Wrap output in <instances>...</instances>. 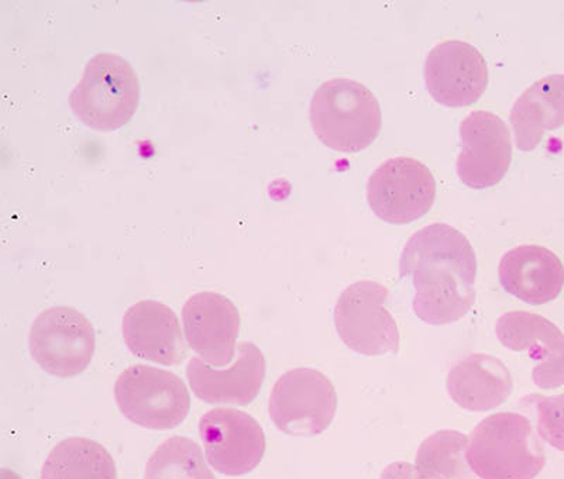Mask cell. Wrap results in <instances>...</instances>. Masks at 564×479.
<instances>
[{"label":"cell","mask_w":564,"mask_h":479,"mask_svg":"<svg viewBox=\"0 0 564 479\" xmlns=\"http://www.w3.org/2000/svg\"><path fill=\"white\" fill-rule=\"evenodd\" d=\"M95 347L93 323L74 307H50L35 317L30 329V355L35 364L53 377L83 374L93 361Z\"/></svg>","instance_id":"obj_6"},{"label":"cell","mask_w":564,"mask_h":479,"mask_svg":"<svg viewBox=\"0 0 564 479\" xmlns=\"http://www.w3.org/2000/svg\"><path fill=\"white\" fill-rule=\"evenodd\" d=\"M2 479H23L19 476V473L14 471L7 470V468H3L2 470Z\"/></svg>","instance_id":"obj_25"},{"label":"cell","mask_w":564,"mask_h":479,"mask_svg":"<svg viewBox=\"0 0 564 479\" xmlns=\"http://www.w3.org/2000/svg\"><path fill=\"white\" fill-rule=\"evenodd\" d=\"M42 479H118V471L102 445L87 437H68L45 458Z\"/></svg>","instance_id":"obj_20"},{"label":"cell","mask_w":564,"mask_h":479,"mask_svg":"<svg viewBox=\"0 0 564 479\" xmlns=\"http://www.w3.org/2000/svg\"><path fill=\"white\" fill-rule=\"evenodd\" d=\"M511 161V133L500 116L488 110L466 116L456 161L458 179L468 188H492L507 175Z\"/></svg>","instance_id":"obj_11"},{"label":"cell","mask_w":564,"mask_h":479,"mask_svg":"<svg viewBox=\"0 0 564 479\" xmlns=\"http://www.w3.org/2000/svg\"><path fill=\"white\" fill-rule=\"evenodd\" d=\"M144 479H216L198 443L174 436L151 454Z\"/></svg>","instance_id":"obj_21"},{"label":"cell","mask_w":564,"mask_h":479,"mask_svg":"<svg viewBox=\"0 0 564 479\" xmlns=\"http://www.w3.org/2000/svg\"><path fill=\"white\" fill-rule=\"evenodd\" d=\"M400 275L414 286L412 307L427 325H452L475 305L476 251L451 225L433 224L417 230L402 250Z\"/></svg>","instance_id":"obj_1"},{"label":"cell","mask_w":564,"mask_h":479,"mask_svg":"<svg viewBox=\"0 0 564 479\" xmlns=\"http://www.w3.org/2000/svg\"><path fill=\"white\" fill-rule=\"evenodd\" d=\"M496 335L503 347L527 352L535 367L532 380L541 390L564 385V335L541 315L513 311L498 317Z\"/></svg>","instance_id":"obj_13"},{"label":"cell","mask_w":564,"mask_h":479,"mask_svg":"<svg viewBox=\"0 0 564 479\" xmlns=\"http://www.w3.org/2000/svg\"><path fill=\"white\" fill-rule=\"evenodd\" d=\"M446 390L458 407L468 412L497 410L511 396V371L500 358L473 352L452 367Z\"/></svg>","instance_id":"obj_18"},{"label":"cell","mask_w":564,"mask_h":479,"mask_svg":"<svg viewBox=\"0 0 564 479\" xmlns=\"http://www.w3.org/2000/svg\"><path fill=\"white\" fill-rule=\"evenodd\" d=\"M140 84L132 65L118 54L99 53L90 58L83 78L69 95L77 118L97 131H115L138 112Z\"/></svg>","instance_id":"obj_4"},{"label":"cell","mask_w":564,"mask_h":479,"mask_svg":"<svg viewBox=\"0 0 564 479\" xmlns=\"http://www.w3.org/2000/svg\"><path fill=\"white\" fill-rule=\"evenodd\" d=\"M199 435L206 460L224 476H246L263 460V427L249 413L216 407L200 418Z\"/></svg>","instance_id":"obj_10"},{"label":"cell","mask_w":564,"mask_h":479,"mask_svg":"<svg viewBox=\"0 0 564 479\" xmlns=\"http://www.w3.org/2000/svg\"><path fill=\"white\" fill-rule=\"evenodd\" d=\"M381 479H430L423 477L415 466L405 461L390 464L381 473Z\"/></svg>","instance_id":"obj_24"},{"label":"cell","mask_w":564,"mask_h":479,"mask_svg":"<svg viewBox=\"0 0 564 479\" xmlns=\"http://www.w3.org/2000/svg\"><path fill=\"white\" fill-rule=\"evenodd\" d=\"M115 400L128 421L149 431L180 426L191 410L185 382L174 372L150 366L124 370L115 383Z\"/></svg>","instance_id":"obj_5"},{"label":"cell","mask_w":564,"mask_h":479,"mask_svg":"<svg viewBox=\"0 0 564 479\" xmlns=\"http://www.w3.org/2000/svg\"><path fill=\"white\" fill-rule=\"evenodd\" d=\"M387 287L369 280L357 281L341 292L335 306V326L351 351L377 357L400 350V330L387 309Z\"/></svg>","instance_id":"obj_7"},{"label":"cell","mask_w":564,"mask_h":479,"mask_svg":"<svg viewBox=\"0 0 564 479\" xmlns=\"http://www.w3.org/2000/svg\"><path fill=\"white\" fill-rule=\"evenodd\" d=\"M185 339L206 364L225 368L234 362L240 330L238 307L216 292H199L183 307Z\"/></svg>","instance_id":"obj_14"},{"label":"cell","mask_w":564,"mask_h":479,"mask_svg":"<svg viewBox=\"0 0 564 479\" xmlns=\"http://www.w3.org/2000/svg\"><path fill=\"white\" fill-rule=\"evenodd\" d=\"M128 349L141 360L178 366L186 356L178 317L158 301H141L129 307L122 322Z\"/></svg>","instance_id":"obj_16"},{"label":"cell","mask_w":564,"mask_h":479,"mask_svg":"<svg viewBox=\"0 0 564 479\" xmlns=\"http://www.w3.org/2000/svg\"><path fill=\"white\" fill-rule=\"evenodd\" d=\"M427 92L446 108H466L485 95L488 64L475 45L446 40L431 50L423 69Z\"/></svg>","instance_id":"obj_12"},{"label":"cell","mask_w":564,"mask_h":479,"mask_svg":"<svg viewBox=\"0 0 564 479\" xmlns=\"http://www.w3.org/2000/svg\"><path fill=\"white\" fill-rule=\"evenodd\" d=\"M435 198V176L415 159L387 160L367 181L370 209L387 224L408 225L423 218Z\"/></svg>","instance_id":"obj_9"},{"label":"cell","mask_w":564,"mask_h":479,"mask_svg":"<svg viewBox=\"0 0 564 479\" xmlns=\"http://www.w3.org/2000/svg\"><path fill=\"white\" fill-rule=\"evenodd\" d=\"M498 275L512 296L528 305H545L557 300L564 286L563 262L546 247L522 244L502 255Z\"/></svg>","instance_id":"obj_17"},{"label":"cell","mask_w":564,"mask_h":479,"mask_svg":"<svg viewBox=\"0 0 564 479\" xmlns=\"http://www.w3.org/2000/svg\"><path fill=\"white\" fill-rule=\"evenodd\" d=\"M517 149L533 151L547 131L564 126V74H553L532 84L511 109Z\"/></svg>","instance_id":"obj_19"},{"label":"cell","mask_w":564,"mask_h":479,"mask_svg":"<svg viewBox=\"0 0 564 479\" xmlns=\"http://www.w3.org/2000/svg\"><path fill=\"white\" fill-rule=\"evenodd\" d=\"M535 398L538 432L549 445L564 453V393Z\"/></svg>","instance_id":"obj_23"},{"label":"cell","mask_w":564,"mask_h":479,"mask_svg":"<svg viewBox=\"0 0 564 479\" xmlns=\"http://www.w3.org/2000/svg\"><path fill=\"white\" fill-rule=\"evenodd\" d=\"M312 129L321 143L339 153L370 148L379 138L382 116L379 100L365 85L349 78L326 80L311 100Z\"/></svg>","instance_id":"obj_3"},{"label":"cell","mask_w":564,"mask_h":479,"mask_svg":"<svg viewBox=\"0 0 564 479\" xmlns=\"http://www.w3.org/2000/svg\"><path fill=\"white\" fill-rule=\"evenodd\" d=\"M186 377L193 392L210 405H249L259 395L265 378L263 352L250 341L240 342L234 362L216 368L200 358H193L186 367Z\"/></svg>","instance_id":"obj_15"},{"label":"cell","mask_w":564,"mask_h":479,"mask_svg":"<svg viewBox=\"0 0 564 479\" xmlns=\"http://www.w3.org/2000/svg\"><path fill=\"white\" fill-rule=\"evenodd\" d=\"M269 411L275 427L285 435H322L336 416L334 383L315 368H294L275 382Z\"/></svg>","instance_id":"obj_8"},{"label":"cell","mask_w":564,"mask_h":479,"mask_svg":"<svg viewBox=\"0 0 564 479\" xmlns=\"http://www.w3.org/2000/svg\"><path fill=\"white\" fill-rule=\"evenodd\" d=\"M468 437L460 432L442 431L422 443L415 467L430 479H466Z\"/></svg>","instance_id":"obj_22"},{"label":"cell","mask_w":564,"mask_h":479,"mask_svg":"<svg viewBox=\"0 0 564 479\" xmlns=\"http://www.w3.org/2000/svg\"><path fill=\"white\" fill-rule=\"evenodd\" d=\"M466 461L480 479H533L546 456L529 418L502 412L485 418L468 437Z\"/></svg>","instance_id":"obj_2"}]
</instances>
